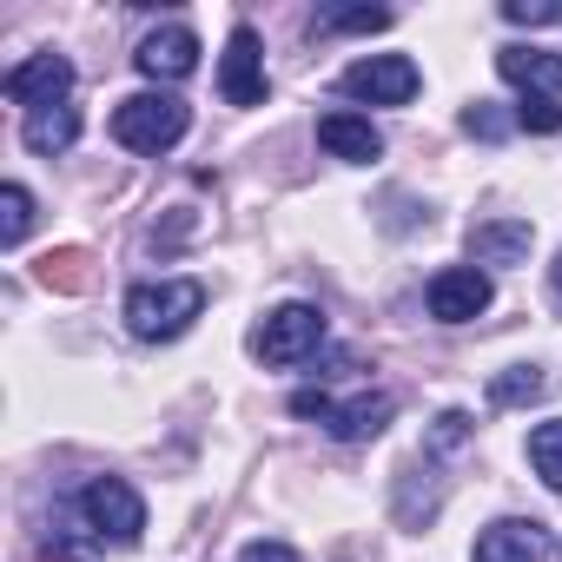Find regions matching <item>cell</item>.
<instances>
[{
	"label": "cell",
	"mask_w": 562,
	"mask_h": 562,
	"mask_svg": "<svg viewBox=\"0 0 562 562\" xmlns=\"http://www.w3.org/2000/svg\"><path fill=\"white\" fill-rule=\"evenodd\" d=\"M549 555V529L529 516H503L476 536V562H542Z\"/></svg>",
	"instance_id": "cell-10"
},
{
	"label": "cell",
	"mask_w": 562,
	"mask_h": 562,
	"mask_svg": "<svg viewBox=\"0 0 562 562\" xmlns=\"http://www.w3.org/2000/svg\"><path fill=\"white\" fill-rule=\"evenodd\" d=\"M318 146H325L331 159H345V166H371V159L384 153V133H378L364 113H325V120H318Z\"/></svg>",
	"instance_id": "cell-12"
},
{
	"label": "cell",
	"mask_w": 562,
	"mask_h": 562,
	"mask_svg": "<svg viewBox=\"0 0 562 562\" xmlns=\"http://www.w3.org/2000/svg\"><path fill=\"white\" fill-rule=\"evenodd\" d=\"M529 245H536V225L529 218H483L470 232V258L476 265H522Z\"/></svg>",
	"instance_id": "cell-13"
},
{
	"label": "cell",
	"mask_w": 562,
	"mask_h": 562,
	"mask_svg": "<svg viewBox=\"0 0 562 562\" xmlns=\"http://www.w3.org/2000/svg\"><path fill=\"white\" fill-rule=\"evenodd\" d=\"M496 74L536 100L562 93V54H549V47H496Z\"/></svg>",
	"instance_id": "cell-11"
},
{
	"label": "cell",
	"mask_w": 562,
	"mask_h": 562,
	"mask_svg": "<svg viewBox=\"0 0 562 562\" xmlns=\"http://www.w3.org/2000/svg\"><path fill=\"white\" fill-rule=\"evenodd\" d=\"M0 87H8V100H14V106H27V113H41V106H67L74 60H67V54H34V60H21Z\"/></svg>",
	"instance_id": "cell-7"
},
{
	"label": "cell",
	"mask_w": 562,
	"mask_h": 562,
	"mask_svg": "<svg viewBox=\"0 0 562 562\" xmlns=\"http://www.w3.org/2000/svg\"><path fill=\"white\" fill-rule=\"evenodd\" d=\"M80 516H87V529L100 542H120V549L146 536V503H139V490L126 476H93L80 490Z\"/></svg>",
	"instance_id": "cell-3"
},
{
	"label": "cell",
	"mask_w": 562,
	"mask_h": 562,
	"mask_svg": "<svg viewBox=\"0 0 562 562\" xmlns=\"http://www.w3.org/2000/svg\"><path fill=\"white\" fill-rule=\"evenodd\" d=\"M391 397L378 391V397H351V404H331V417H325V430L338 437V443H364V437H378L384 424H391Z\"/></svg>",
	"instance_id": "cell-14"
},
{
	"label": "cell",
	"mask_w": 562,
	"mask_h": 562,
	"mask_svg": "<svg viewBox=\"0 0 562 562\" xmlns=\"http://www.w3.org/2000/svg\"><path fill=\"white\" fill-rule=\"evenodd\" d=\"M463 126H470V133H483V139H496V133H503L509 120H496L490 106H470V113H463Z\"/></svg>",
	"instance_id": "cell-23"
},
{
	"label": "cell",
	"mask_w": 562,
	"mask_h": 562,
	"mask_svg": "<svg viewBox=\"0 0 562 562\" xmlns=\"http://www.w3.org/2000/svg\"><path fill=\"white\" fill-rule=\"evenodd\" d=\"M34 232V192L27 186H0V245H21Z\"/></svg>",
	"instance_id": "cell-18"
},
{
	"label": "cell",
	"mask_w": 562,
	"mask_h": 562,
	"mask_svg": "<svg viewBox=\"0 0 562 562\" xmlns=\"http://www.w3.org/2000/svg\"><path fill=\"white\" fill-rule=\"evenodd\" d=\"M60 562H74V555H60Z\"/></svg>",
	"instance_id": "cell-26"
},
{
	"label": "cell",
	"mask_w": 562,
	"mask_h": 562,
	"mask_svg": "<svg viewBox=\"0 0 562 562\" xmlns=\"http://www.w3.org/2000/svg\"><path fill=\"white\" fill-rule=\"evenodd\" d=\"M133 67H139L146 80H186V74L199 67V34H192V27H159V34L139 41Z\"/></svg>",
	"instance_id": "cell-9"
},
{
	"label": "cell",
	"mask_w": 562,
	"mask_h": 562,
	"mask_svg": "<svg viewBox=\"0 0 562 562\" xmlns=\"http://www.w3.org/2000/svg\"><path fill=\"white\" fill-rule=\"evenodd\" d=\"M21 139H27V153L54 159V153H67V146L80 139V113H74V106H41V113H27Z\"/></svg>",
	"instance_id": "cell-15"
},
{
	"label": "cell",
	"mask_w": 562,
	"mask_h": 562,
	"mask_svg": "<svg viewBox=\"0 0 562 562\" xmlns=\"http://www.w3.org/2000/svg\"><path fill=\"white\" fill-rule=\"evenodd\" d=\"M424 299H430V318H437V325H470V318L490 312L496 292H490V278H483L476 265H450V271L430 278V292H424Z\"/></svg>",
	"instance_id": "cell-6"
},
{
	"label": "cell",
	"mask_w": 562,
	"mask_h": 562,
	"mask_svg": "<svg viewBox=\"0 0 562 562\" xmlns=\"http://www.w3.org/2000/svg\"><path fill=\"white\" fill-rule=\"evenodd\" d=\"M199 312H205L199 278H159V285H133L126 292V331L146 338V345H166V338L192 331Z\"/></svg>",
	"instance_id": "cell-1"
},
{
	"label": "cell",
	"mask_w": 562,
	"mask_h": 562,
	"mask_svg": "<svg viewBox=\"0 0 562 562\" xmlns=\"http://www.w3.org/2000/svg\"><path fill=\"white\" fill-rule=\"evenodd\" d=\"M536 397H542V371H536V364H509V371L490 378V404H503V411L536 404Z\"/></svg>",
	"instance_id": "cell-17"
},
{
	"label": "cell",
	"mask_w": 562,
	"mask_h": 562,
	"mask_svg": "<svg viewBox=\"0 0 562 562\" xmlns=\"http://www.w3.org/2000/svg\"><path fill=\"white\" fill-rule=\"evenodd\" d=\"M549 292H555V305H562V251H555V265H549Z\"/></svg>",
	"instance_id": "cell-25"
},
{
	"label": "cell",
	"mask_w": 562,
	"mask_h": 562,
	"mask_svg": "<svg viewBox=\"0 0 562 562\" xmlns=\"http://www.w3.org/2000/svg\"><path fill=\"white\" fill-rule=\"evenodd\" d=\"M238 562H299V549H285V542H245Z\"/></svg>",
	"instance_id": "cell-22"
},
{
	"label": "cell",
	"mask_w": 562,
	"mask_h": 562,
	"mask_svg": "<svg viewBox=\"0 0 562 562\" xmlns=\"http://www.w3.org/2000/svg\"><path fill=\"white\" fill-rule=\"evenodd\" d=\"M292 411H299V417H318V424H325V417H331V397H325V391H299V397H292Z\"/></svg>",
	"instance_id": "cell-24"
},
{
	"label": "cell",
	"mask_w": 562,
	"mask_h": 562,
	"mask_svg": "<svg viewBox=\"0 0 562 562\" xmlns=\"http://www.w3.org/2000/svg\"><path fill=\"white\" fill-rule=\"evenodd\" d=\"M325 345V312L318 305H278L258 331H251V351L265 364H299Z\"/></svg>",
	"instance_id": "cell-4"
},
{
	"label": "cell",
	"mask_w": 562,
	"mask_h": 562,
	"mask_svg": "<svg viewBox=\"0 0 562 562\" xmlns=\"http://www.w3.org/2000/svg\"><path fill=\"white\" fill-rule=\"evenodd\" d=\"M516 126H522V133H562V106H555V100H536V93H522V106H516Z\"/></svg>",
	"instance_id": "cell-20"
},
{
	"label": "cell",
	"mask_w": 562,
	"mask_h": 562,
	"mask_svg": "<svg viewBox=\"0 0 562 562\" xmlns=\"http://www.w3.org/2000/svg\"><path fill=\"white\" fill-rule=\"evenodd\" d=\"M529 470H536L549 490H562V417H549V424L529 430Z\"/></svg>",
	"instance_id": "cell-16"
},
{
	"label": "cell",
	"mask_w": 562,
	"mask_h": 562,
	"mask_svg": "<svg viewBox=\"0 0 562 562\" xmlns=\"http://www.w3.org/2000/svg\"><path fill=\"white\" fill-rule=\"evenodd\" d=\"M318 27L325 34H384L391 27V8H325Z\"/></svg>",
	"instance_id": "cell-19"
},
{
	"label": "cell",
	"mask_w": 562,
	"mask_h": 562,
	"mask_svg": "<svg viewBox=\"0 0 562 562\" xmlns=\"http://www.w3.org/2000/svg\"><path fill=\"white\" fill-rule=\"evenodd\" d=\"M218 93L225 106H265V54L251 27H232L225 54H218Z\"/></svg>",
	"instance_id": "cell-8"
},
{
	"label": "cell",
	"mask_w": 562,
	"mask_h": 562,
	"mask_svg": "<svg viewBox=\"0 0 562 562\" xmlns=\"http://www.w3.org/2000/svg\"><path fill=\"white\" fill-rule=\"evenodd\" d=\"M417 87H424V74L404 54H364L345 67V93L364 106H404V100H417Z\"/></svg>",
	"instance_id": "cell-5"
},
{
	"label": "cell",
	"mask_w": 562,
	"mask_h": 562,
	"mask_svg": "<svg viewBox=\"0 0 562 562\" xmlns=\"http://www.w3.org/2000/svg\"><path fill=\"white\" fill-rule=\"evenodd\" d=\"M192 126V106L179 93H133L113 106V139L126 153H172Z\"/></svg>",
	"instance_id": "cell-2"
},
{
	"label": "cell",
	"mask_w": 562,
	"mask_h": 562,
	"mask_svg": "<svg viewBox=\"0 0 562 562\" xmlns=\"http://www.w3.org/2000/svg\"><path fill=\"white\" fill-rule=\"evenodd\" d=\"M503 21H516V27H549V21H562V8H555V0H503Z\"/></svg>",
	"instance_id": "cell-21"
}]
</instances>
